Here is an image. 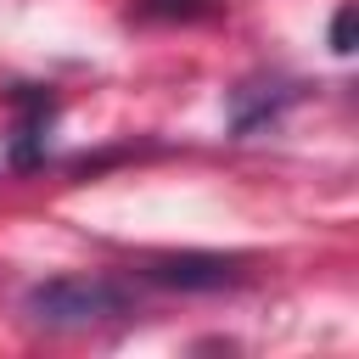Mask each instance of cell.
Returning <instances> with one entry per match:
<instances>
[{
	"instance_id": "obj_2",
	"label": "cell",
	"mask_w": 359,
	"mask_h": 359,
	"mask_svg": "<svg viewBox=\"0 0 359 359\" xmlns=\"http://www.w3.org/2000/svg\"><path fill=\"white\" fill-rule=\"evenodd\" d=\"M140 275L151 286H168V292H219V286L241 280V258H224V252H163V258H146Z\"/></svg>"
},
{
	"instance_id": "obj_1",
	"label": "cell",
	"mask_w": 359,
	"mask_h": 359,
	"mask_svg": "<svg viewBox=\"0 0 359 359\" xmlns=\"http://www.w3.org/2000/svg\"><path fill=\"white\" fill-rule=\"evenodd\" d=\"M22 309L45 331H90V325L123 320L135 309V297L118 280H107V275H50V280L28 286Z\"/></svg>"
},
{
	"instance_id": "obj_4",
	"label": "cell",
	"mask_w": 359,
	"mask_h": 359,
	"mask_svg": "<svg viewBox=\"0 0 359 359\" xmlns=\"http://www.w3.org/2000/svg\"><path fill=\"white\" fill-rule=\"evenodd\" d=\"M129 17H140V22H202V17H213V6L208 0H140Z\"/></svg>"
},
{
	"instance_id": "obj_3",
	"label": "cell",
	"mask_w": 359,
	"mask_h": 359,
	"mask_svg": "<svg viewBox=\"0 0 359 359\" xmlns=\"http://www.w3.org/2000/svg\"><path fill=\"white\" fill-rule=\"evenodd\" d=\"M56 118V101L45 90H22L17 95V135H11V168H34L45 157V129Z\"/></svg>"
},
{
	"instance_id": "obj_5",
	"label": "cell",
	"mask_w": 359,
	"mask_h": 359,
	"mask_svg": "<svg viewBox=\"0 0 359 359\" xmlns=\"http://www.w3.org/2000/svg\"><path fill=\"white\" fill-rule=\"evenodd\" d=\"M331 50L337 56L353 50V6H337V17H331Z\"/></svg>"
}]
</instances>
